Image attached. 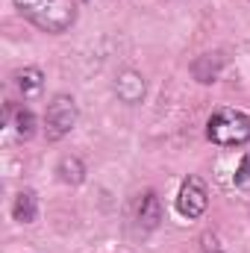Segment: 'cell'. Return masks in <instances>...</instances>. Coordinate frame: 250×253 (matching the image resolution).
<instances>
[{
	"instance_id": "10",
	"label": "cell",
	"mask_w": 250,
	"mask_h": 253,
	"mask_svg": "<svg viewBox=\"0 0 250 253\" xmlns=\"http://www.w3.org/2000/svg\"><path fill=\"white\" fill-rule=\"evenodd\" d=\"M56 174H59V180L68 183V186H80L85 180V165H83L80 156H62L59 165H56Z\"/></svg>"
},
{
	"instance_id": "8",
	"label": "cell",
	"mask_w": 250,
	"mask_h": 253,
	"mask_svg": "<svg viewBox=\"0 0 250 253\" xmlns=\"http://www.w3.org/2000/svg\"><path fill=\"white\" fill-rule=\"evenodd\" d=\"M36 215H39V197H36V191H30V189L18 191L15 203H12V218L18 224H33Z\"/></svg>"
},
{
	"instance_id": "1",
	"label": "cell",
	"mask_w": 250,
	"mask_h": 253,
	"mask_svg": "<svg viewBox=\"0 0 250 253\" xmlns=\"http://www.w3.org/2000/svg\"><path fill=\"white\" fill-rule=\"evenodd\" d=\"M15 9L44 33H65L77 21L74 0H15Z\"/></svg>"
},
{
	"instance_id": "12",
	"label": "cell",
	"mask_w": 250,
	"mask_h": 253,
	"mask_svg": "<svg viewBox=\"0 0 250 253\" xmlns=\"http://www.w3.org/2000/svg\"><path fill=\"white\" fill-rule=\"evenodd\" d=\"M236 186L242 191H250V156L242 159V165H239V171H236Z\"/></svg>"
},
{
	"instance_id": "9",
	"label": "cell",
	"mask_w": 250,
	"mask_h": 253,
	"mask_svg": "<svg viewBox=\"0 0 250 253\" xmlns=\"http://www.w3.org/2000/svg\"><path fill=\"white\" fill-rule=\"evenodd\" d=\"M221 68H224L221 53H203V56H197V59H194L191 74H194L200 83H215V80L221 77Z\"/></svg>"
},
{
	"instance_id": "2",
	"label": "cell",
	"mask_w": 250,
	"mask_h": 253,
	"mask_svg": "<svg viewBox=\"0 0 250 253\" xmlns=\"http://www.w3.org/2000/svg\"><path fill=\"white\" fill-rule=\"evenodd\" d=\"M206 135L215 144L224 147H236L250 141V115L239 112V109H218L212 112L209 124H206Z\"/></svg>"
},
{
	"instance_id": "5",
	"label": "cell",
	"mask_w": 250,
	"mask_h": 253,
	"mask_svg": "<svg viewBox=\"0 0 250 253\" xmlns=\"http://www.w3.org/2000/svg\"><path fill=\"white\" fill-rule=\"evenodd\" d=\"M135 224L141 230H156L162 224V200L156 191H144L135 200Z\"/></svg>"
},
{
	"instance_id": "7",
	"label": "cell",
	"mask_w": 250,
	"mask_h": 253,
	"mask_svg": "<svg viewBox=\"0 0 250 253\" xmlns=\"http://www.w3.org/2000/svg\"><path fill=\"white\" fill-rule=\"evenodd\" d=\"M115 91H118V97H121L124 103H138V100L144 97V80H141V74L124 71V74L118 77V83H115Z\"/></svg>"
},
{
	"instance_id": "6",
	"label": "cell",
	"mask_w": 250,
	"mask_h": 253,
	"mask_svg": "<svg viewBox=\"0 0 250 253\" xmlns=\"http://www.w3.org/2000/svg\"><path fill=\"white\" fill-rule=\"evenodd\" d=\"M15 88L24 100H33L44 91V74L39 68H24V71L15 74Z\"/></svg>"
},
{
	"instance_id": "13",
	"label": "cell",
	"mask_w": 250,
	"mask_h": 253,
	"mask_svg": "<svg viewBox=\"0 0 250 253\" xmlns=\"http://www.w3.org/2000/svg\"><path fill=\"white\" fill-rule=\"evenodd\" d=\"M203 253H227V251L218 245V239H212V236H203Z\"/></svg>"
},
{
	"instance_id": "3",
	"label": "cell",
	"mask_w": 250,
	"mask_h": 253,
	"mask_svg": "<svg viewBox=\"0 0 250 253\" xmlns=\"http://www.w3.org/2000/svg\"><path fill=\"white\" fill-rule=\"evenodd\" d=\"M77 100L71 94H56L50 103H47V115H44V135L47 141H59L65 138L74 126H77Z\"/></svg>"
},
{
	"instance_id": "11",
	"label": "cell",
	"mask_w": 250,
	"mask_h": 253,
	"mask_svg": "<svg viewBox=\"0 0 250 253\" xmlns=\"http://www.w3.org/2000/svg\"><path fill=\"white\" fill-rule=\"evenodd\" d=\"M12 126H15L18 138H33V135H36V115L21 106V109H15V115H12Z\"/></svg>"
},
{
	"instance_id": "4",
	"label": "cell",
	"mask_w": 250,
	"mask_h": 253,
	"mask_svg": "<svg viewBox=\"0 0 250 253\" xmlns=\"http://www.w3.org/2000/svg\"><path fill=\"white\" fill-rule=\"evenodd\" d=\"M206 203H209V194H206V183L200 177H186L180 194H177V209L183 218H200L206 212Z\"/></svg>"
}]
</instances>
